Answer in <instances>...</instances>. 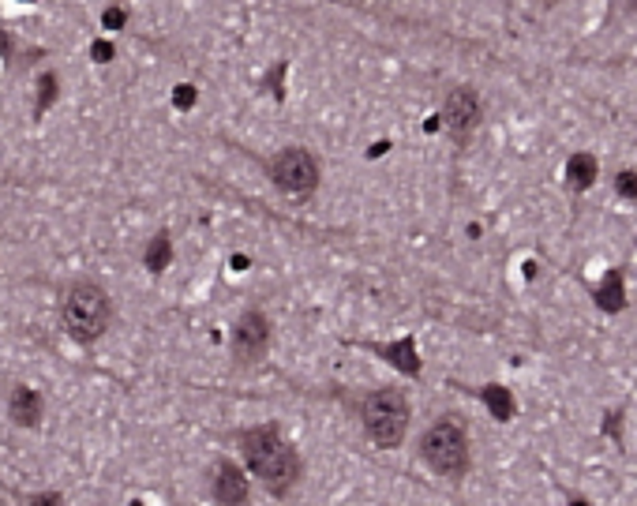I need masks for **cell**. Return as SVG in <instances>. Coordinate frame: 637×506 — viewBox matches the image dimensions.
<instances>
[{"label": "cell", "mask_w": 637, "mask_h": 506, "mask_svg": "<svg viewBox=\"0 0 637 506\" xmlns=\"http://www.w3.org/2000/svg\"><path fill=\"white\" fill-rule=\"evenodd\" d=\"M270 177L277 180V188L293 192V195H311L318 184V165L308 150L300 146H289L270 162Z\"/></svg>", "instance_id": "obj_5"}, {"label": "cell", "mask_w": 637, "mask_h": 506, "mask_svg": "<svg viewBox=\"0 0 637 506\" xmlns=\"http://www.w3.org/2000/svg\"><path fill=\"white\" fill-rule=\"evenodd\" d=\"M619 192L626 195V199L637 195V172H622V177H619Z\"/></svg>", "instance_id": "obj_15"}, {"label": "cell", "mask_w": 637, "mask_h": 506, "mask_svg": "<svg viewBox=\"0 0 637 506\" xmlns=\"http://www.w3.org/2000/svg\"><path fill=\"white\" fill-rule=\"evenodd\" d=\"M113 323V300L98 282H75L60 297V326L79 345H94Z\"/></svg>", "instance_id": "obj_2"}, {"label": "cell", "mask_w": 637, "mask_h": 506, "mask_svg": "<svg viewBox=\"0 0 637 506\" xmlns=\"http://www.w3.org/2000/svg\"><path fill=\"white\" fill-rule=\"evenodd\" d=\"M192 101H195V90L192 87H177V105H180V109H188Z\"/></svg>", "instance_id": "obj_16"}, {"label": "cell", "mask_w": 637, "mask_h": 506, "mask_svg": "<svg viewBox=\"0 0 637 506\" xmlns=\"http://www.w3.org/2000/svg\"><path fill=\"white\" fill-rule=\"evenodd\" d=\"M26 506H64V499L57 495V491H42V495H34Z\"/></svg>", "instance_id": "obj_14"}, {"label": "cell", "mask_w": 637, "mask_h": 506, "mask_svg": "<svg viewBox=\"0 0 637 506\" xmlns=\"http://www.w3.org/2000/svg\"><path fill=\"white\" fill-rule=\"evenodd\" d=\"M143 263H147L150 274H162L165 266L172 263V241H169V233H157L154 241L147 244V251H143Z\"/></svg>", "instance_id": "obj_10"}, {"label": "cell", "mask_w": 637, "mask_h": 506, "mask_svg": "<svg viewBox=\"0 0 637 506\" xmlns=\"http://www.w3.org/2000/svg\"><path fill=\"white\" fill-rule=\"evenodd\" d=\"M270 345V323L262 312H244L233 330V353L240 364H255Z\"/></svg>", "instance_id": "obj_6"}, {"label": "cell", "mask_w": 637, "mask_h": 506, "mask_svg": "<svg viewBox=\"0 0 637 506\" xmlns=\"http://www.w3.org/2000/svg\"><path fill=\"white\" fill-rule=\"evenodd\" d=\"M443 121L454 136H469L476 128V121H480V98H476L472 90H454L443 105Z\"/></svg>", "instance_id": "obj_7"}, {"label": "cell", "mask_w": 637, "mask_h": 506, "mask_svg": "<svg viewBox=\"0 0 637 506\" xmlns=\"http://www.w3.org/2000/svg\"><path fill=\"white\" fill-rule=\"evenodd\" d=\"M42 417H45V397L38 394L34 386L19 383L8 397V420L16 424V428H38Z\"/></svg>", "instance_id": "obj_8"}, {"label": "cell", "mask_w": 637, "mask_h": 506, "mask_svg": "<svg viewBox=\"0 0 637 506\" xmlns=\"http://www.w3.org/2000/svg\"><path fill=\"white\" fill-rule=\"evenodd\" d=\"M360 412H364L367 435L375 439L379 446H397L401 443V435L409 428V405H405V397L397 390H387V386H382V390H371L364 397Z\"/></svg>", "instance_id": "obj_4"}, {"label": "cell", "mask_w": 637, "mask_h": 506, "mask_svg": "<svg viewBox=\"0 0 637 506\" xmlns=\"http://www.w3.org/2000/svg\"><path fill=\"white\" fill-rule=\"evenodd\" d=\"M94 57H98V64H105V60H113V45H105V42H98V45H94Z\"/></svg>", "instance_id": "obj_17"}, {"label": "cell", "mask_w": 637, "mask_h": 506, "mask_svg": "<svg viewBox=\"0 0 637 506\" xmlns=\"http://www.w3.org/2000/svg\"><path fill=\"white\" fill-rule=\"evenodd\" d=\"M240 446H244V458L251 465V473H255L274 495H285V491L297 484L300 458H297V450L277 435V428H251L240 435Z\"/></svg>", "instance_id": "obj_1"}, {"label": "cell", "mask_w": 637, "mask_h": 506, "mask_svg": "<svg viewBox=\"0 0 637 506\" xmlns=\"http://www.w3.org/2000/svg\"><path fill=\"white\" fill-rule=\"evenodd\" d=\"M420 454L439 476H461L469 469V439L454 420H435L420 439Z\"/></svg>", "instance_id": "obj_3"}, {"label": "cell", "mask_w": 637, "mask_h": 506, "mask_svg": "<svg viewBox=\"0 0 637 506\" xmlns=\"http://www.w3.org/2000/svg\"><path fill=\"white\" fill-rule=\"evenodd\" d=\"M630 8H633V11H637V0H630Z\"/></svg>", "instance_id": "obj_18"}, {"label": "cell", "mask_w": 637, "mask_h": 506, "mask_svg": "<svg viewBox=\"0 0 637 506\" xmlns=\"http://www.w3.org/2000/svg\"><path fill=\"white\" fill-rule=\"evenodd\" d=\"M124 23H128V11H124V8H105V11H101V26H105V31H121Z\"/></svg>", "instance_id": "obj_13"}, {"label": "cell", "mask_w": 637, "mask_h": 506, "mask_svg": "<svg viewBox=\"0 0 637 506\" xmlns=\"http://www.w3.org/2000/svg\"><path fill=\"white\" fill-rule=\"evenodd\" d=\"M566 177H570V184H574V188H589V184L596 180V162H592V154H574V158H570Z\"/></svg>", "instance_id": "obj_11"}, {"label": "cell", "mask_w": 637, "mask_h": 506, "mask_svg": "<svg viewBox=\"0 0 637 506\" xmlns=\"http://www.w3.org/2000/svg\"><path fill=\"white\" fill-rule=\"evenodd\" d=\"M57 87H60V79L52 75V72H45L42 79H38V105H34V116H42L52 101H57Z\"/></svg>", "instance_id": "obj_12"}, {"label": "cell", "mask_w": 637, "mask_h": 506, "mask_svg": "<svg viewBox=\"0 0 637 506\" xmlns=\"http://www.w3.org/2000/svg\"><path fill=\"white\" fill-rule=\"evenodd\" d=\"M214 499L221 506H244L248 502V480L233 461H221L214 469Z\"/></svg>", "instance_id": "obj_9"}]
</instances>
